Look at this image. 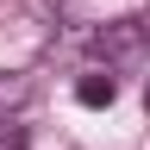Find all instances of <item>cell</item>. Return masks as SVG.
Listing matches in <instances>:
<instances>
[{
    "label": "cell",
    "instance_id": "cell-3",
    "mask_svg": "<svg viewBox=\"0 0 150 150\" xmlns=\"http://www.w3.org/2000/svg\"><path fill=\"white\" fill-rule=\"evenodd\" d=\"M31 94H38V81H31L25 69H13V75H0V112H19V106L31 100Z\"/></svg>",
    "mask_w": 150,
    "mask_h": 150
},
{
    "label": "cell",
    "instance_id": "cell-1",
    "mask_svg": "<svg viewBox=\"0 0 150 150\" xmlns=\"http://www.w3.org/2000/svg\"><path fill=\"white\" fill-rule=\"evenodd\" d=\"M144 50H150V19L144 13L112 19V25L94 31V56H100V63H131V56H144Z\"/></svg>",
    "mask_w": 150,
    "mask_h": 150
},
{
    "label": "cell",
    "instance_id": "cell-5",
    "mask_svg": "<svg viewBox=\"0 0 150 150\" xmlns=\"http://www.w3.org/2000/svg\"><path fill=\"white\" fill-rule=\"evenodd\" d=\"M144 106H150V88H144Z\"/></svg>",
    "mask_w": 150,
    "mask_h": 150
},
{
    "label": "cell",
    "instance_id": "cell-4",
    "mask_svg": "<svg viewBox=\"0 0 150 150\" xmlns=\"http://www.w3.org/2000/svg\"><path fill=\"white\" fill-rule=\"evenodd\" d=\"M0 150H25V131H13V138H6V144H0Z\"/></svg>",
    "mask_w": 150,
    "mask_h": 150
},
{
    "label": "cell",
    "instance_id": "cell-2",
    "mask_svg": "<svg viewBox=\"0 0 150 150\" xmlns=\"http://www.w3.org/2000/svg\"><path fill=\"white\" fill-rule=\"evenodd\" d=\"M75 100H81V106H112V100H119V75L88 69L81 81H75Z\"/></svg>",
    "mask_w": 150,
    "mask_h": 150
}]
</instances>
